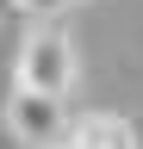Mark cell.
<instances>
[{"instance_id": "cell-4", "label": "cell", "mask_w": 143, "mask_h": 149, "mask_svg": "<svg viewBox=\"0 0 143 149\" xmlns=\"http://www.w3.org/2000/svg\"><path fill=\"white\" fill-rule=\"evenodd\" d=\"M68 6V0H19V13H31V19H56Z\"/></svg>"}, {"instance_id": "cell-5", "label": "cell", "mask_w": 143, "mask_h": 149, "mask_svg": "<svg viewBox=\"0 0 143 149\" xmlns=\"http://www.w3.org/2000/svg\"><path fill=\"white\" fill-rule=\"evenodd\" d=\"M50 149H68V143H50Z\"/></svg>"}, {"instance_id": "cell-1", "label": "cell", "mask_w": 143, "mask_h": 149, "mask_svg": "<svg viewBox=\"0 0 143 149\" xmlns=\"http://www.w3.org/2000/svg\"><path fill=\"white\" fill-rule=\"evenodd\" d=\"M13 87L68 100V87H75V37H68L56 19H38V25L25 31L19 56H13Z\"/></svg>"}, {"instance_id": "cell-3", "label": "cell", "mask_w": 143, "mask_h": 149, "mask_svg": "<svg viewBox=\"0 0 143 149\" xmlns=\"http://www.w3.org/2000/svg\"><path fill=\"white\" fill-rule=\"evenodd\" d=\"M62 143H68V149H143L137 124L124 118V112H87V118H68Z\"/></svg>"}, {"instance_id": "cell-2", "label": "cell", "mask_w": 143, "mask_h": 149, "mask_svg": "<svg viewBox=\"0 0 143 149\" xmlns=\"http://www.w3.org/2000/svg\"><path fill=\"white\" fill-rule=\"evenodd\" d=\"M62 130H68V112L56 93H31V87L6 93V137L19 149H50V143H62Z\"/></svg>"}]
</instances>
